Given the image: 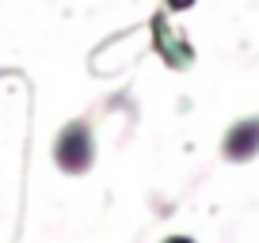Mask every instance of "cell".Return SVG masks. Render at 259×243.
I'll list each match as a JSON object with an SVG mask.
<instances>
[{"label":"cell","mask_w":259,"mask_h":243,"mask_svg":"<svg viewBox=\"0 0 259 243\" xmlns=\"http://www.w3.org/2000/svg\"><path fill=\"white\" fill-rule=\"evenodd\" d=\"M153 42H156V49L164 53V61H168L171 69H187V65H191V57H194L191 46H187L183 38H176L160 19H153Z\"/></svg>","instance_id":"cell-3"},{"label":"cell","mask_w":259,"mask_h":243,"mask_svg":"<svg viewBox=\"0 0 259 243\" xmlns=\"http://www.w3.org/2000/svg\"><path fill=\"white\" fill-rule=\"evenodd\" d=\"M96 160V141H92L88 122H69L54 141V163L69 175H84Z\"/></svg>","instance_id":"cell-1"},{"label":"cell","mask_w":259,"mask_h":243,"mask_svg":"<svg viewBox=\"0 0 259 243\" xmlns=\"http://www.w3.org/2000/svg\"><path fill=\"white\" fill-rule=\"evenodd\" d=\"M221 152H225V160H233V163L255 160L259 156V118L236 122L233 130L225 133V141H221Z\"/></svg>","instance_id":"cell-2"},{"label":"cell","mask_w":259,"mask_h":243,"mask_svg":"<svg viewBox=\"0 0 259 243\" xmlns=\"http://www.w3.org/2000/svg\"><path fill=\"white\" fill-rule=\"evenodd\" d=\"M164 243H194V239H191V235H168Z\"/></svg>","instance_id":"cell-4"}]
</instances>
